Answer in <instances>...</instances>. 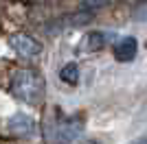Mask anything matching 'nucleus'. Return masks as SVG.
<instances>
[{
  "instance_id": "f257e3e1",
  "label": "nucleus",
  "mask_w": 147,
  "mask_h": 144,
  "mask_svg": "<svg viewBox=\"0 0 147 144\" xmlns=\"http://www.w3.org/2000/svg\"><path fill=\"white\" fill-rule=\"evenodd\" d=\"M11 92L22 103L37 105L44 98V77L33 68H20L11 79Z\"/></svg>"
},
{
  "instance_id": "f03ea898",
  "label": "nucleus",
  "mask_w": 147,
  "mask_h": 144,
  "mask_svg": "<svg viewBox=\"0 0 147 144\" xmlns=\"http://www.w3.org/2000/svg\"><path fill=\"white\" fill-rule=\"evenodd\" d=\"M7 129L13 138H26L35 133V120L26 114H16L7 120Z\"/></svg>"
},
{
  "instance_id": "7ed1b4c3",
  "label": "nucleus",
  "mask_w": 147,
  "mask_h": 144,
  "mask_svg": "<svg viewBox=\"0 0 147 144\" xmlns=\"http://www.w3.org/2000/svg\"><path fill=\"white\" fill-rule=\"evenodd\" d=\"M11 46L13 50L22 57H35V55L42 53V44L37 42L35 37L31 35H24V33H18V35L11 37Z\"/></svg>"
},
{
  "instance_id": "20e7f679",
  "label": "nucleus",
  "mask_w": 147,
  "mask_h": 144,
  "mask_svg": "<svg viewBox=\"0 0 147 144\" xmlns=\"http://www.w3.org/2000/svg\"><path fill=\"white\" fill-rule=\"evenodd\" d=\"M138 53V42H136V37H123L121 42L117 44L114 48V57H117L121 63H127L132 61Z\"/></svg>"
},
{
  "instance_id": "39448f33",
  "label": "nucleus",
  "mask_w": 147,
  "mask_h": 144,
  "mask_svg": "<svg viewBox=\"0 0 147 144\" xmlns=\"http://www.w3.org/2000/svg\"><path fill=\"white\" fill-rule=\"evenodd\" d=\"M105 44V35L103 33H99V31H92V33H88L86 37H84V50H88V53H92V50H101Z\"/></svg>"
},
{
  "instance_id": "423d86ee",
  "label": "nucleus",
  "mask_w": 147,
  "mask_h": 144,
  "mask_svg": "<svg viewBox=\"0 0 147 144\" xmlns=\"http://www.w3.org/2000/svg\"><path fill=\"white\" fill-rule=\"evenodd\" d=\"M59 79H61V83L75 85L79 81V68L75 66V63H66V66L59 70Z\"/></svg>"
},
{
  "instance_id": "0eeeda50",
  "label": "nucleus",
  "mask_w": 147,
  "mask_h": 144,
  "mask_svg": "<svg viewBox=\"0 0 147 144\" xmlns=\"http://www.w3.org/2000/svg\"><path fill=\"white\" fill-rule=\"evenodd\" d=\"M90 20H92V13H84V11H79V13H75L73 18H70V22H73V26H77V24L90 22Z\"/></svg>"
},
{
  "instance_id": "6e6552de",
  "label": "nucleus",
  "mask_w": 147,
  "mask_h": 144,
  "mask_svg": "<svg viewBox=\"0 0 147 144\" xmlns=\"http://www.w3.org/2000/svg\"><path fill=\"white\" fill-rule=\"evenodd\" d=\"M88 7H101V5H105V0H84Z\"/></svg>"
}]
</instances>
